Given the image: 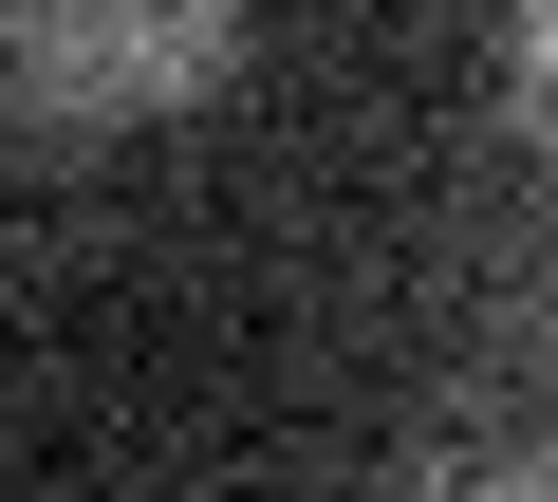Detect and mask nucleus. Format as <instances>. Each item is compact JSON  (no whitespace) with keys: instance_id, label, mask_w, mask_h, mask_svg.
<instances>
[{"instance_id":"1","label":"nucleus","mask_w":558,"mask_h":502,"mask_svg":"<svg viewBox=\"0 0 558 502\" xmlns=\"http://www.w3.org/2000/svg\"><path fill=\"white\" fill-rule=\"evenodd\" d=\"M0 20L57 112H186L242 57V0H0Z\"/></svg>"}]
</instances>
